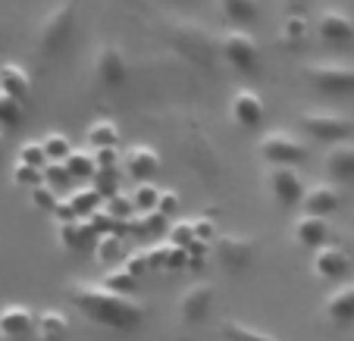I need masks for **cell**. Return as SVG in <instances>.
<instances>
[{
	"label": "cell",
	"instance_id": "cell-1",
	"mask_svg": "<svg viewBox=\"0 0 354 341\" xmlns=\"http://www.w3.org/2000/svg\"><path fill=\"white\" fill-rule=\"evenodd\" d=\"M66 298L88 322L113 329V332H132L147 316L141 301H135L132 295H116L104 282L75 279L66 285Z\"/></svg>",
	"mask_w": 354,
	"mask_h": 341
},
{
	"label": "cell",
	"instance_id": "cell-2",
	"mask_svg": "<svg viewBox=\"0 0 354 341\" xmlns=\"http://www.w3.org/2000/svg\"><path fill=\"white\" fill-rule=\"evenodd\" d=\"M75 16H79V0H57L35 28V50L41 57L60 54L75 32Z\"/></svg>",
	"mask_w": 354,
	"mask_h": 341
},
{
	"label": "cell",
	"instance_id": "cell-3",
	"mask_svg": "<svg viewBox=\"0 0 354 341\" xmlns=\"http://www.w3.org/2000/svg\"><path fill=\"white\" fill-rule=\"evenodd\" d=\"M220 57L226 60V66L239 75H257L261 72V41L248 28H226L220 35Z\"/></svg>",
	"mask_w": 354,
	"mask_h": 341
},
{
	"label": "cell",
	"instance_id": "cell-4",
	"mask_svg": "<svg viewBox=\"0 0 354 341\" xmlns=\"http://www.w3.org/2000/svg\"><path fill=\"white\" fill-rule=\"evenodd\" d=\"M257 154L270 163V166H301L310 157L308 144H301V138H295L288 128H270L257 141Z\"/></svg>",
	"mask_w": 354,
	"mask_h": 341
},
{
	"label": "cell",
	"instance_id": "cell-5",
	"mask_svg": "<svg viewBox=\"0 0 354 341\" xmlns=\"http://www.w3.org/2000/svg\"><path fill=\"white\" fill-rule=\"evenodd\" d=\"M301 75L323 94H354V66L342 60H310Z\"/></svg>",
	"mask_w": 354,
	"mask_h": 341
},
{
	"label": "cell",
	"instance_id": "cell-6",
	"mask_svg": "<svg viewBox=\"0 0 354 341\" xmlns=\"http://www.w3.org/2000/svg\"><path fill=\"white\" fill-rule=\"evenodd\" d=\"M91 69H94V79H97V85L107 88V91H120V88L129 81L126 54H122L113 41H104V44L94 47Z\"/></svg>",
	"mask_w": 354,
	"mask_h": 341
},
{
	"label": "cell",
	"instance_id": "cell-7",
	"mask_svg": "<svg viewBox=\"0 0 354 341\" xmlns=\"http://www.w3.org/2000/svg\"><path fill=\"white\" fill-rule=\"evenodd\" d=\"M301 132H308L317 141H329V144H342L354 135V119L342 113H326V110H310V113L298 116Z\"/></svg>",
	"mask_w": 354,
	"mask_h": 341
},
{
	"label": "cell",
	"instance_id": "cell-8",
	"mask_svg": "<svg viewBox=\"0 0 354 341\" xmlns=\"http://www.w3.org/2000/svg\"><path fill=\"white\" fill-rule=\"evenodd\" d=\"M214 298H216L214 282H194V285H188L182 291L179 304H176V316H179L182 326H201L210 316Z\"/></svg>",
	"mask_w": 354,
	"mask_h": 341
},
{
	"label": "cell",
	"instance_id": "cell-9",
	"mask_svg": "<svg viewBox=\"0 0 354 341\" xmlns=\"http://www.w3.org/2000/svg\"><path fill=\"white\" fill-rule=\"evenodd\" d=\"M263 182H267L270 197L286 210L298 207V204L304 201V191H308V188H304V179H301L298 169H292V166H270L267 175H263Z\"/></svg>",
	"mask_w": 354,
	"mask_h": 341
},
{
	"label": "cell",
	"instance_id": "cell-10",
	"mask_svg": "<svg viewBox=\"0 0 354 341\" xmlns=\"http://www.w3.org/2000/svg\"><path fill=\"white\" fill-rule=\"evenodd\" d=\"M216 257L229 273H245L257 257V238L241 232H226L216 238Z\"/></svg>",
	"mask_w": 354,
	"mask_h": 341
},
{
	"label": "cell",
	"instance_id": "cell-11",
	"mask_svg": "<svg viewBox=\"0 0 354 341\" xmlns=\"http://www.w3.org/2000/svg\"><path fill=\"white\" fill-rule=\"evenodd\" d=\"M229 116H232V122L239 128L254 132L263 122V116H267V104H263V97L254 88H239V91H232V97H229Z\"/></svg>",
	"mask_w": 354,
	"mask_h": 341
},
{
	"label": "cell",
	"instance_id": "cell-12",
	"mask_svg": "<svg viewBox=\"0 0 354 341\" xmlns=\"http://www.w3.org/2000/svg\"><path fill=\"white\" fill-rule=\"evenodd\" d=\"M35 326H38V313L35 307L19 301H10L0 307V338L3 341H22L28 335H35Z\"/></svg>",
	"mask_w": 354,
	"mask_h": 341
},
{
	"label": "cell",
	"instance_id": "cell-13",
	"mask_svg": "<svg viewBox=\"0 0 354 341\" xmlns=\"http://www.w3.org/2000/svg\"><path fill=\"white\" fill-rule=\"evenodd\" d=\"M333 238V226H329L323 216H310V213H301L298 220L292 222V241L298 248H308V251H320L329 244Z\"/></svg>",
	"mask_w": 354,
	"mask_h": 341
},
{
	"label": "cell",
	"instance_id": "cell-14",
	"mask_svg": "<svg viewBox=\"0 0 354 341\" xmlns=\"http://www.w3.org/2000/svg\"><path fill=\"white\" fill-rule=\"evenodd\" d=\"M122 169H126V175L132 182L145 185V182H151L157 175V169H160V154H157L151 144H132V148L122 154Z\"/></svg>",
	"mask_w": 354,
	"mask_h": 341
},
{
	"label": "cell",
	"instance_id": "cell-15",
	"mask_svg": "<svg viewBox=\"0 0 354 341\" xmlns=\"http://www.w3.org/2000/svg\"><path fill=\"white\" fill-rule=\"evenodd\" d=\"M317 32L326 44H335V47H345L354 41V19L339 7H326L317 19Z\"/></svg>",
	"mask_w": 354,
	"mask_h": 341
},
{
	"label": "cell",
	"instance_id": "cell-16",
	"mask_svg": "<svg viewBox=\"0 0 354 341\" xmlns=\"http://www.w3.org/2000/svg\"><path fill=\"white\" fill-rule=\"evenodd\" d=\"M348 266H351V260H348V254L339 248V244H326V248L314 251V257H310V273L323 282L345 279Z\"/></svg>",
	"mask_w": 354,
	"mask_h": 341
},
{
	"label": "cell",
	"instance_id": "cell-17",
	"mask_svg": "<svg viewBox=\"0 0 354 341\" xmlns=\"http://www.w3.org/2000/svg\"><path fill=\"white\" fill-rule=\"evenodd\" d=\"M301 207H304V213L323 216V220H326L329 213H335V210L342 207L339 185H335V182H317V185H310L308 191H304V201H301Z\"/></svg>",
	"mask_w": 354,
	"mask_h": 341
},
{
	"label": "cell",
	"instance_id": "cell-18",
	"mask_svg": "<svg viewBox=\"0 0 354 341\" xmlns=\"http://www.w3.org/2000/svg\"><path fill=\"white\" fill-rule=\"evenodd\" d=\"M323 316L333 326H348L354 322V282H345L335 291H329V298L323 301Z\"/></svg>",
	"mask_w": 354,
	"mask_h": 341
},
{
	"label": "cell",
	"instance_id": "cell-19",
	"mask_svg": "<svg viewBox=\"0 0 354 341\" xmlns=\"http://www.w3.org/2000/svg\"><path fill=\"white\" fill-rule=\"evenodd\" d=\"M304 38H308V19H304V13H301L298 3H288V10L282 13V19H279V41H282V47L298 50V47L304 44Z\"/></svg>",
	"mask_w": 354,
	"mask_h": 341
},
{
	"label": "cell",
	"instance_id": "cell-20",
	"mask_svg": "<svg viewBox=\"0 0 354 341\" xmlns=\"http://www.w3.org/2000/svg\"><path fill=\"white\" fill-rule=\"evenodd\" d=\"M0 91H7L10 97L26 104L32 94V75L19 63H0Z\"/></svg>",
	"mask_w": 354,
	"mask_h": 341
},
{
	"label": "cell",
	"instance_id": "cell-21",
	"mask_svg": "<svg viewBox=\"0 0 354 341\" xmlns=\"http://www.w3.org/2000/svg\"><path fill=\"white\" fill-rule=\"evenodd\" d=\"M326 175L333 182H354V141L333 144L326 154Z\"/></svg>",
	"mask_w": 354,
	"mask_h": 341
},
{
	"label": "cell",
	"instance_id": "cell-22",
	"mask_svg": "<svg viewBox=\"0 0 354 341\" xmlns=\"http://www.w3.org/2000/svg\"><path fill=\"white\" fill-rule=\"evenodd\" d=\"M220 332L226 335V341H282L279 335L267 332L261 326H251V322L239 320V316H226L220 322Z\"/></svg>",
	"mask_w": 354,
	"mask_h": 341
},
{
	"label": "cell",
	"instance_id": "cell-23",
	"mask_svg": "<svg viewBox=\"0 0 354 341\" xmlns=\"http://www.w3.org/2000/svg\"><path fill=\"white\" fill-rule=\"evenodd\" d=\"M35 335H38V341H66V335H69L66 313L63 310H41Z\"/></svg>",
	"mask_w": 354,
	"mask_h": 341
},
{
	"label": "cell",
	"instance_id": "cell-24",
	"mask_svg": "<svg viewBox=\"0 0 354 341\" xmlns=\"http://www.w3.org/2000/svg\"><path fill=\"white\" fill-rule=\"evenodd\" d=\"M85 138L94 148V154H107V150H113L116 144H120V128L110 119H94L91 126L85 128Z\"/></svg>",
	"mask_w": 354,
	"mask_h": 341
},
{
	"label": "cell",
	"instance_id": "cell-25",
	"mask_svg": "<svg viewBox=\"0 0 354 341\" xmlns=\"http://www.w3.org/2000/svg\"><path fill=\"white\" fill-rule=\"evenodd\" d=\"M216 7H220V13L226 16L229 22H235V28L251 26V22H257V16H261L257 0H216Z\"/></svg>",
	"mask_w": 354,
	"mask_h": 341
},
{
	"label": "cell",
	"instance_id": "cell-26",
	"mask_svg": "<svg viewBox=\"0 0 354 341\" xmlns=\"http://www.w3.org/2000/svg\"><path fill=\"white\" fill-rule=\"evenodd\" d=\"M41 148H44L50 163H66L69 157H73V141L63 132H47L44 138H41Z\"/></svg>",
	"mask_w": 354,
	"mask_h": 341
},
{
	"label": "cell",
	"instance_id": "cell-27",
	"mask_svg": "<svg viewBox=\"0 0 354 341\" xmlns=\"http://www.w3.org/2000/svg\"><path fill=\"white\" fill-rule=\"evenodd\" d=\"M63 166H66L69 179H91V175L97 173V154H88V150H73V157H69Z\"/></svg>",
	"mask_w": 354,
	"mask_h": 341
},
{
	"label": "cell",
	"instance_id": "cell-28",
	"mask_svg": "<svg viewBox=\"0 0 354 341\" xmlns=\"http://www.w3.org/2000/svg\"><path fill=\"white\" fill-rule=\"evenodd\" d=\"M60 232H57V241H60L63 251H75L82 248V241H85V226L75 220H60Z\"/></svg>",
	"mask_w": 354,
	"mask_h": 341
},
{
	"label": "cell",
	"instance_id": "cell-29",
	"mask_svg": "<svg viewBox=\"0 0 354 341\" xmlns=\"http://www.w3.org/2000/svg\"><path fill=\"white\" fill-rule=\"evenodd\" d=\"M22 113H26L22 101L10 97L7 91H0V128H13V126H19V122H22Z\"/></svg>",
	"mask_w": 354,
	"mask_h": 341
},
{
	"label": "cell",
	"instance_id": "cell-30",
	"mask_svg": "<svg viewBox=\"0 0 354 341\" xmlns=\"http://www.w3.org/2000/svg\"><path fill=\"white\" fill-rule=\"evenodd\" d=\"M16 163H26V166H35V169H41V173H44V166L50 160H47L44 148H41V141H26V144L19 148V154H16Z\"/></svg>",
	"mask_w": 354,
	"mask_h": 341
},
{
	"label": "cell",
	"instance_id": "cell-31",
	"mask_svg": "<svg viewBox=\"0 0 354 341\" xmlns=\"http://www.w3.org/2000/svg\"><path fill=\"white\" fill-rule=\"evenodd\" d=\"M104 285H107L110 291H116V295H132V298H135V288H138V279H135L132 273H126V269H113V273H107Z\"/></svg>",
	"mask_w": 354,
	"mask_h": 341
},
{
	"label": "cell",
	"instance_id": "cell-32",
	"mask_svg": "<svg viewBox=\"0 0 354 341\" xmlns=\"http://www.w3.org/2000/svg\"><path fill=\"white\" fill-rule=\"evenodd\" d=\"M157 204H160V191H157L151 182L138 185V191H135V197H132V207H138V210H157Z\"/></svg>",
	"mask_w": 354,
	"mask_h": 341
},
{
	"label": "cell",
	"instance_id": "cell-33",
	"mask_svg": "<svg viewBox=\"0 0 354 341\" xmlns=\"http://www.w3.org/2000/svg\"><path fill=\"white\" fill-rule=\"evenodd\" d=\"M194 222H176L173 228H169V244H176V248H192L194 244Z\"/></svg>",
	"mask_w": 354,
	"mask_h": 341
},
{
	"label": "cell",
	"instance_id": "cell-34",
	"mask_svg": "<svg viewBox=\"0 0 354 341\" xmlns=\"http://www.w3.org/2000/svg\"><path fill=\"white\" fill-rule=\"evenodd\" d=\"M13 182H16V185L38 188L41 182H44V173H41V169H35V166H26V163H16V166H13Z\"/></svg>",
	"mask_w": 354,
	"mask_h": 341
},
{
	"label": "cell",
	"instance_id": "cell-35",
	"mask_svg": "<svg viewBox=\"0 0 354 341\" xmlns=\"http://www.w3.org/2000/svg\"><path fill=\"white\" fill-rule=\"evenodd\" d=\"M32 201H35V207H47V210H54V204H57L50 185H44V182L38 188H32Z\"/></svg>",
	"mask_w": 354,
	"mask_h": 341
},
{
	"label": "cell",
	"instance_id": "cell-36",
	"mask_svg": "<svg viewBox=\"0 0 354 341\" xmlns=\"http://www.w3.org/2000/svg\"><path fill=\"white\" fill-rule=\"evenodd\" d=\"M69 179V173H66V166L63 163H47L44 166V185H50V182H66Z\"/></svg>",
	"mask_w": 354,
	"mask_h": 341
},
{
	"label": "cell",
	"instance_id": "cell-37",
	"mask_svg": "<svg viewBox=\"0 0 354 341\" xmlns=\"http://www.w3.org/2000/svg\"><path fill=\"white\" fill-rule=\"evenodd\" d=\"M120 248V241H116V235H107V238L97 241V260H110V254Z\"/></svg>",
	"mask_w": 354,
	"mask_h": 341
},
{
	"label": "cell",
	"instance_id": "cell-38",
	"mask_svg": "<svg viewBox=\"0 0 354 341\" xmlns=\"http://www.w3.org/2000/svg\"><path fill=\"white\" fill-rule=\"evenodd\" d=\"M194 238H198L201 244L214 238V222L210 220H194Z\"/></svg>",
	"mask_w": 354,
	"mask_h": 341
},
{
	"label": "cell",
	"instance_id": "cell-39",
	"mask_svg": "<svg viewBox=\"0 0 354 341\" xmlns=\"http://www.w3.org/2000/svg\"><path fill=\"white\" fill-rule=\"evenodd\" d=\"M176 204H179V197H176L173 191H167V194H160V204H157V210H160V213H173Z\"/></svg>",
	"mask_w": 354,
	"mask_h": 341
},
{
	"label": "cell",
	"instance_id": "cell-40",
	"mask_svg": "<svg viewBox=\"0 0 354 341\" xmlns=\"http://www.w3.org/2000/svg\"><path fill=\"white\" fill-rule=\"evenodd\" d=\"M0 148H3V132H0Z\"/></svg>",
	"mask_w": 354,
	"mask_h": 341
}]
</instances>
